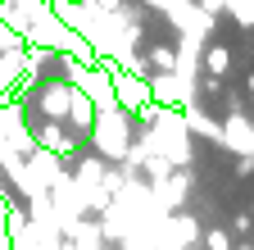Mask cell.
<instances>
[{
  "label": "cell",
  "instance_id": "1",
  "mask_svg": "<svg viewBox=\"0 0 254 250\" xmlns=\"http://www.w3.org/2000/svg\"><path fill=\"white\" fill-rule=\"evenodd\" d=\"M91 150L109 164H123L127 150H132V137H136V114L123 109V105H105L95 109V123H91Z\"/></svg>",
  "mask_w": 254,
  "mask_h": 250
},
{
  "label": "cell",
  "instance_id": "2",
  "mask_svg": "<svg viewBox=\"0 0 254 250\" xmlns=\"http://www.w3.org/2000/svg\"><path fill=\"white\" fill-rule=\"evenodd\" d=\"M141 5H150L154 14H164L173 23V32H182V37L209 41V32H213V14L200 9V0H141Z\"/></svg>",
  "mask_w": 254,
  "mask_h": 250
},
{
  "label": "cell",
  "instance_id": "3",
  "mask_svg": "<svg viewBox=\"0 0 254 250\" xmlns=\"http://www.w3.org/2000/svg\"><path fill=\"white\" fill-rule=\"evenodd\" d=\"M100 64L109 69V82H114V96H118V105L123 109H145L150 105V73H127V69H118L114 59H100Z\"/></svg>",
  "mask_w": 254,
  "mask_h": 250
},
{
  "label": "cell",
  "instance_id": "4",
  "mask_svg": "<svg viewBox=\"0 0 254 250\" xmlns=\"http://www.w3.org/2000/svg\"><path fill=\"white\" fill-rule=\"evenodd\" d=\"M32 141H37L41 150H50V155H59L64 164H73L77 160V137H73V128L68 123H55V118H32Z\"/></svg>",
  "mask_w": 254,
  "mask_h": 250
},
{
  "label": "cell",
  "instance_id": "5",
  "mask_svg": "<svg viewBox=\"0 0 254 250\" xmlns=\"http://www.w3.org/2000/svg\"><path fill=\"white\" fill-rule=\"evenodd\" d=\"M150 100L154 105H195V78H182V73H154L150 78Z\"/></svg>",
  "mask_w": 254,
  "mask_h": 250
},
{
  "label": "cell",
  "instance_id": "6",
  "mask_svg": "<svg viewBox=\"0 0 254 250\" xmlns=\"http://www.w3.org/2000/svg\"><path fill=\"white\" fill-rule=\"evenodd\" d=\"M68 173V164L59 160V155H50V150H32L27 155V196H37V191H50V186Z\"/></svg>",
  "mask_w": 254,
  "mask_h": 250
},
{
  "label": "cell",
  "instance_id": "7",
  "mask_svg": "<svg viewBox=\"0 0 254 250\" xmlns=\"http://www.w3.org/2000/svg\"><path fill=\"white\" fill-rule=\"evenodd\" d=\"M190 186H195V177H190V168H173L164 182H150V196H154V205L159 209H186V200H190Z\"/></svg>",
  "mask_w": 254,
  "mask_h": 250
},
{
  "label": "cell",
  "instance_id": "8",
  "mask_svg": "<svg viewBox=\"0 0 254 250\" xmlns=\"http://www.w3.org/2000/svg\"><path fill=\"white\" fill-rule=\"evenodd\" d=\"M68 96H73V82H64V78L46 82V86L37 91V100H32V109H37V114H27V118H55V123H68Z\"/></svg>",
  "mask_w": 254,
  "mask_h": 250
},
{
  "label": "cell",
  "instance_id": "9",
  "mask_svg": "<svg viewBox=\"0 0 254 250\" xmlns=\"http://www.w3.org/2000/svg\"><path fill=\"white\" fill-rule=\"evenodd\" d=\"M218 146H222V150H232V155H254V118H250L245 109H227Z\"/></svg>",
  "mask_w": 254,
  "mask_h": 250
},
{
  "label": "cell",
  "instance_id": "10",
  "mask_svg": "<svg viewBox=\"0 0 254 250\" xmlns=\"http://www.w3.org/2000/svg\"><path fill=\"white\" fill-rule=\"evenodd\" d=\"M164 232H168V241H173V246H182V250H195V246H200V237H204L200 218H195V214H186V209H173V214H168Z\"/></svg>",
  "mask_w": 254,
  "mask_h": 250
},
{
  "label": "cell",
  "instance_id": "11",
  "mask_svg": "<svg viewBox=\"0 0 254 250\" xmlns=\"http://www.w3.org/2000/svg\"><path fill=\"white\" fill-rule=\"evenodd\" d=\"M64 237H68L77 250H105L109 241H105V232H100V223H95V218H77V223H68V228H64Z\"/></svg>",
  "mask_w": 254,
  "mask_h": 250
},
{
  "label": "cell",
  "instance_id": "12",
  "mask_svg": "<svg viewBox=\"0 0 254 250\" xmlns=\"http://www.w3.org/2000/svg\"><path fill=\"white\" fill-rule=\"evenodd\" d=\"M91 123H95V100L82 86H73V96H68V128L73 132H91Z\"/></svg>",
  "mask_w": 254,
  "mask_h": 250
},
{
  "label": "cell",
  "instance_id": "13",
  "mask_svg": "<svg viewBox=\"0 0 254 250\" xmlns=\"http://www.w3.org/2000/svg\"><path fill=\"white\" fill-rule=\"evenodd\" d=\"M200 69H204L209 78H227V73H232V50L222 46V41H204V50H200Z\"/></svg>",
  "mask_w": 254,
  "mask_h": 250
},
{
  "label": "cell",
  "instance_id": "14",
  "mask_svg": "<svg viewBox=\"0 0 254 250\" xmlns=\"http://www.w3.org/2000/svg\"><path fill=\"white\" fill-rule=\"evenodd\" d=\"M182 118H186V128H190V137H209L213 146H218V137H222V123H213L200 105H182Z\"/></svg>",
  "mask_w": 254,
  "mask_h": 250
},
{
  "label": "cell",
  "instance_id": "15",
  "mask_svg": "<svg viewBox=\"0 0 254 250\" xmlns=\"http://www.w3.org/2000/svg\"><path fill=\"white\" fill-rule=\"evenodd\" d=\"M145 64H150L154 73H173V69H177V50H173V46H150V50H145Z\"/></svg>",
  "mask_w": 254,
  "mask_h": 250
},
{
  "label": "cell",
  "instance_id": "16",
  "mask_svg": "<svg viewBox=\"0 0 254 250\" xmlns=\"http://www.w3.org/2000/svg\"><path fill=\"white\" fill-rule=\"evenodd\" d=\"M200 250H236V237H232V228H204V237H200Z\"/></svg>",
  "mask_w": 254,
  "mask_h": 250
},
{
  "label": "cell",
  "instance_id": "17",
  "mask_svg": "<svg viewBox=\"0 0 254 250\" xmlns=\"http://www.w3.org/2000/svg\"><path fill=\"white\" fill-rule=\"evenodd\" d=\"M250 228H254L250 214H236V218H232V237H241V232H250Z\"/></svg>",
  "mask_w": 254,
  "mask_h": 250
},
{
  "label": "cell",
  "instance_id": "18",
  "mask_svg": "<svg viewBox=\"0 0 254 250\" xmlns=\"http://www.w3.org/2000/svg\"><path fill=\"white\" fill-rule=\"evenodd\" d=\"M59 250H77V246H73V241H68V237H64V241H59Z\"/></svg>",
  "mask_w": 254,
  "mask_h": 250
},
{
  "label": "cell",
  "instance_id": "19",
  "mask_svg": "<svg viewBox=\"0 0 254 250\" xmlns=\"http://www.w3.org/2000/svg\"><path fill=\"white\" fill-rule=\"evenodd\" d=\"M245 91H250V96H254V73H250V78H245Z\"/></svg>",
  "mask_w": 254,
  "mask_h": 250
},
{
  "label": "cell",
  "instance_id": "20",
  "mask_svg": "<svg viewBox=\"0 0 254 250\" xmlns=\"http://www.w3.org/2000/svg\"><path fill=\"white\" fill-rule=\"evenodd\" d=\"M236 250H254V246H236Z\"/></svg>",
  "mask_w": 254,
  "mask_h": 250
},
{
  "label": "cell",
  "instance_id": "21",
  "mask_svg": "<svg viewBox=\"0 0 254 250\" xmlns=\"http://www.w3.org/2000/svg\"><path fill=\"white\" fill-rule=\"evenodd\" d=\"M250 218H254V209H250Z\"/></svg>",
  "mask_w": 254,
  "mask_h": 250
}]
</instances>
